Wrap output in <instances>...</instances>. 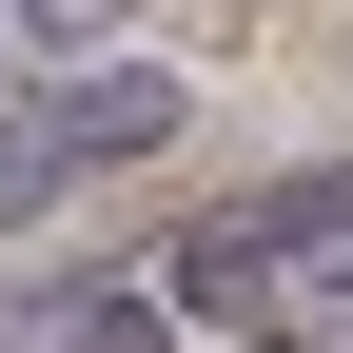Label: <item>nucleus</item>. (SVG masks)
Listing matches in <instances>:
<instances>
[{"instance_id": "nucleus-4", "label": "nucleus", "mask_w": 353, "mask_h": 353, "mask_svg": "<svg viewBox=\"0 0 353 353\" xmlns=\"http://www.w3.org/2000/svg\"><path fill=\"white\" fill-rule=\"evenodd\" d=\"M118 20H138V0H20V39H59V59H79V39H118Z\"/></svg>"}, {"instance_id": "nucleus-5", "label": "nucleus", "mask_w": 353, "mask_h": 353, "mask_svg": "<svg viewBox=\"0 0 353 353\" xmlns=\"http://www.w3.org/2000/svg\"><path fill=\"white\" fill-rule=\"evenodd\" d=\"M255 353H334V334H255Z\"/></svg>"}, {"instance_id": "nucleus-1", "label": "nucleus", "mask_w": 353, "mask_h": 353, "mask_svg": "<svg viewBox=\"0 0 353 353\" xmlns=\"http://www.w3.org/2000/svg\"><path fill=\"white\" fill-rule=\"evenodd\" d=\"M176 118H196V99H176L157 59H99V79H59V99H39L20 138H0V216H39V196H79V176H118V157H157Z\"/></svg>"}, {"instance_id": "nucleus-3", "label": "nucleus", "mask_w": 353, "mask_h": 353, "mask_svg": "<svg viewBox=\"0 0 353 353\" xmlns=\"http://www.w3.org/2000/svg\"><path fill=\"white\" fill-rule=\"evenodd\" d=\"M176 334V294H138V275H99V294H39L20 314V353H157Z\"/></svg>"}, {"instance_id": "nucleus-2", "label": "nucleus", "mask_w": 353, "mask_h": 353, "mask_svg": "<svg viewBox=\"0 0 353 353\" xmlns=\"http://www.w3.org/2000/svg\"><path fill=\"white\" fill-rule=\"evenodd\" d=\"M275 275H294V255L255 236V216H196V236H176V275H157V294H176V314H255V294H275Z\"/></svg>"}]
</instances>
